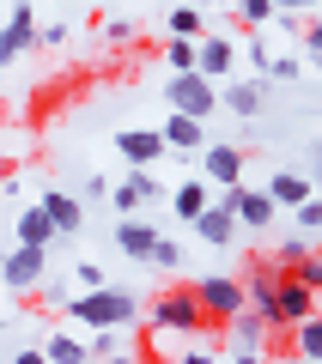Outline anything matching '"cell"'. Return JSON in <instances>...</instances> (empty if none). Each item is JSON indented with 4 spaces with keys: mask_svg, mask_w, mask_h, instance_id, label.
<instances>
[{
    "mask_svg": "<svg viewBox=\"0 0 322 364\" xmlns=\"http://www.w3.org/2000/svg\"><path fill=\"white\" fill-rule=\"evenodd\" d=\"M158 134H165L170 152H207V122H194V116H177V109H170Z\"/></svg>",
    "mask_w": 322,
    "mask_h": 364,
    "instance_id": "7c38bea8",
    "label": "cell"
},
{
    "mask_svg": "<svg viewBox=\"0 0 322 364\" xmlns=\"http://www.w3.org/2000/svg\"><path fill=\"white\" fill-rule=\"evenodd\" d=\"M201 176L213 182V188H232V182L244 176V152H237V146H225V140H207V152H201Z\"/></svg>",
    "mask_w": 322,
    "mask_h": 364,
    "instance_id": "9c48e42d",
    "label": "cell"
},
{
    "mask_svg": "<svg viewBox=\"0 0 322 364\" xmlns=\"http://www.w3.org/2000/svg\"><path fill=\"white\" fill-rule=\"evenodd\" d=\"M274 6H280V13H316L322 0H274Z\"/></svg>",
    "mask_w": 322,
    "mask_h": 364,
    "instance_id": "f35d334b",
    "label": "cell"
},
{
    "mask_svg": "<svg viewBox=\"0 0 322 364\" xmlns=\"http://www.w3.org/2000/svg\"><path fill=\"white\" fill-rule=\"evenodd\" d=\"M158 225H146V219H122L116 225V249L122 255H134V261H152V249H158Z\"/></svg>",
    "mask_w": 322,
    "mask_h": 364,
    "instance_id": "4fadbf2b",
    "label": "cell"
},
{
    "mask_svg": "<svg viewBox=\"0 0 322 364\" xmlns=\"http://www.w3.org/2000/svg\"><path fill=\"white\" fill-rule=\"evenodd\" d=\"M122 352V328H98L91 334V358H116Z\"/></svg>",
    "mask_w": 322,
    "mask_h": 364,
    "instance_id": "f1b7e54d",
    "label": "cell"
},
{
    "mask_svg": "<svg viewBox=\"0 0 322 364\" xmlns=\"http://www.w3.org/2000/svg\"><path fill=\"white\" fill-rule=\"evenodd\" d=\"M316 182H322V146H316Z\"/></svg>",
    "mask_w": 322,
    "mask_h": 364,
    "instance_id": "ee69618b",
    "label": "cell"
},
{
    "mask_svg": "<svg viewBox=\"0 0 322 364\" xmlns=\"http://www.w3.org/2000/svg\"><path fill=\"white\" fill-rule=\"evenodd\" d=\"M73 279H79V291H98V286H110L98 261H79V267H73Z\"/></svg>",
    "mask_w": 322,
    "mask_h": 364,
    "instance_id": "836d02e7",
    "label": "cell"
},
{
    "mask_svg": "<svg viewBox=\"0 0 322 364\" xmlns=\"http://www.w3.org/2000/svg\"><path fill=\"white\" fill-rule=\"evenodd\" d=\"M244 298H249V310H261V316L274 310V298H280V267H274V261H261V267L244 273Z\"/></svg>",
    "mask_w": 322,
    "mask_h": 364,
    "instance_id": "5bb4252c",
    "label": "cell"
},
{
    "mask_svg": "<svg viewBox=\"0 0 322 364\" xmlns=\"http://www.w3.org/2000/svg\"><path fill=\"white\" fill-rule=\"evenodd\" d=\"M274 13H280L274 0H237V18H244V25H268Z\"/></svg>",
    "mask_w": 322,
    "mask_h": 364,
    "instance_id": "83f0119b",
    "label": "cell"
},
{
    "mask_svg": "<svg viewBox=\"0 0 322 364\" xmlns=\"http://www.w3.org/2000/svg\"><path fill=\"white\" fill-rule=\"evenodd\" d=\"M43 267H49V261H43V249L19 243L13 255L0 261V279H6V286H13V291H37V286H43Z\"/></svg>",
    "mask_w": 322,
    "mask_h": 364,
    "instance_id": "ba28073f",
    "label": "cell"
},
{
    "mask_svg": "<svg viewBox=\"0 0 322 364\" xmlns=\"http://www.w3.org/2000/svg\"><path fill=\"white\" fill-rule=\"evenodd\" d=\"M316 73H322V55H316Z\"/></svg>",
    "mask_w": 322,
    "mask_h": 364,
    "instance_id": "7dc6e473",
    "label": "cell"
},
{
    "mask_svg": "<svg viewBox=\"0 0 322 364\" xmlns=\"http://www.w3.org/2000/svg\"><path fill=\"white\" fill-rule=\"evenodd\" d=\"M67 316H73V328H128L134 316H140V298H134L128 286H98V291H73Z\"/></svg>",
    "mask_w": 322,
    "mask_h": 364,
    "instance_id": "6da1fadb",
    "label": "cell"
},
{
    "mask_svg": "<svg viewBox=\"0 0 322 364\" xmlns=\"http://www.w3.org/2000/svg\"><path fill=\"white\" fill-rule=\"evenodd\" d=\"M232 364H268V352H237Z\"/></svg>",
    "mask_w": 322,
    "mask_h": 364,
    "instance_id": "60d3db41",
    "label": "cell"
},
{
    "mask_svg": "<svg viewBox=\"0 0 322 364\" xmlns=\"http://www.w3.org/2000/svg\"><path fill=\"white\" fill-rule=\"evenodd\" d=\"M280 364H310V358H298V352H292V358H280Z\"/></svg>",
    "mask_w": 322,
    "mask_h": 364,
    "instance_id": "f6af8a7d",
    "label": "cell"
},
{
    "mask_svg": "<svg viewBox=\"0 0 322 364\" xmlns=\"http://www.w3.org/2000/svg\"><path fill=\"white\" fill-rule=\"evenodd\" d=\"M152 195H158L152 170H128V182H116V188H110V200H116L122 219H134V207H140V200H152Z\"/></svg>",
    "mask_w": 322,
    "mask_h": 364,
    "instance_id": "ac0fdd59",
    "label": "cell"
},
{
    "mask_svg": "<svg viewBox=\"0 0 322 364\" xmlns=\"http://www.w3.org/2000/svg\"><path fill=\"white\" fill-rule=\"evenodd\" d=\"M79 188H85V200H110V188H116V182H110V176H85Z\"/></svg>",
    "mask_w": 322,
    "mask_h": 364,
    "instance_id": "d590c367",
    "label": "cell"
},
{
    "mask_svg": "<svg viewBox=\"0 0 322 364\" xmlns=\"http://www.w3.org/2000/svg\"><path fill=\"white\" fill-rule=\"evenodd\" d=\"M152 267H165V273H177V267H182V249L170 243V237H158V249H152Z\"/></svg>",
    "mask_w": 322,
    "mask_h": 364,
    "instance_id": "4dcf8cb0",
    "label": "cell"
},
{
    "mask_svg": "<svg viewBox=\"0 0 322 364\" xmlns=\"http://www.w3.org/2000/svg\"><path fill=\"white\" fill-rule=\"evenodd\" d=\"M225 328H232L237 352H261V346H268V316H261V310H237Z\"/></svg>",
    "mask_w": 322,
    "mask_h": 364,
    "instance_id": "7402d4cb",
    "label": "cell"
},
{
    "mask_svg": "<svg viewBox=\"0 0 322 364\" xmlns=\"http://www.w3.org/2000/svg\"><path fill=\"white\" fill-rule=\"evenodd\" d=\"M170 207H177V219H201L207 207H213V182L207 176H189V182H177V188H170Z\"/></svg>",
    "mask_w": 322,
    "mask_h": 364,
    "instance_id": "9a60e30c",
    "label": "cell"
},
{
    "mask_svg": "<svg viewBox=\"0 0 322 364\" xmlns=\"http://www.w3.org/2000/svg\"><path fill=\"white\" fill-rule=\"evenodd\" d=\"M310 249H316V243H304V237H286V243H274V267H280V273H286V267H298Z\"/></svg>",
    "mask_w": 322,
    "mask_h": 364,
    "instance_id": "484cf974",
    "label": "cell"
},
{
    "mask_svg": "<svg viewBox=\"0 0 322 364\" xmlns=\"http://www.w3.org/2000/svg\"><path fill=\"white\" fill-rule=\"evenodd\" d=\"M146 316H152L158 334H201V328H213V322H207V310H201V298H194V286H170V291H158Z\"/></svg>",
    "mask_w": 322,
    "mask_h": 364,
    "instance_id": "7a4b0ae2",
    "label": "cell"
},
{
    "mask_svg": "<svg viewBox=\"0 0 322 364\" xmlns=\"http://www.w3.org/2000/svg\"><path fill=\"white\" fill-rule=\"evenodd\" d=\"M316 261H322V243H316Z\"/></svg>",
    "mask_w": 322,
    "mask_h": 364,
    "instance_id": "c3c4849f",
    "label": "cell"
},
{
    "mask_svg": "<svg viewBox=\"0 0 322 364\" xmlns=\"http://www.w3.org/2000/svg\"><path fill=\"white\" fill-rule=\"evenodd\" d=\"M177 364H207V352H182V358Z\"/></svg>",
    "mask_w": 322,
    "mask_h": 364,
    "instance_id": "b9f144b4",
    "label": "cell"
},
{
    "mask_svg": "<svg viewBox=\"0 0 322 364\" xmlns=\"http://www.w3.org/2000/svg\"><path fill=\"white\" fill-rule=\"evenodd\" d=\"M304 316H322V298L310 286H298L292 273H280V298H274V310H268V328H298Z\"/></svg>",
    "mask_w": 322,
    "mask_h": 364,
    "instance_id": "5b68a950",
    "label": "cell"
},
{
    "mask_svg": "<svg viewBox=\"0 0 322 364\" xmlns=\"http://www.w3.org/2000/svg\"><path fill=\"white\" fill-rule=\"evenodd\" d=\"M103 364H140V358H134V352H116V358H103Z\"/></svg>",
    "mask_w": 322,
    "mask_h": 364,
    "instance_id": "7bdbcfd3",
    "label": "cell"
},
{
    "mask_svg": "<svg viewBox=\"0 0 322 364\" xmlns=\"http://www.w3.org/2000/svg\"><path fill=\"white\" fill-rule=\"evenodd\" d=\"M13 364H49V352H43V346H25V352H19Z\"/></svg>",
    "mask_w": 322,
    "mask_h": 364,
    "instance_id": "ab89813d",
    "label": "cell"
},
{
    "mask_svg": "<svg viewBox=\"0 0 322 364\" xmlns=\"http://www.w3.org/2000/svg\"><path fill=\"white\" fill-rule=\"evenodd\" d=\"M165 97H170V109H177V116H194V122H207L213 109H219V85H213L201 67H194V73H170Z\"/></svg>",
    "mask_w": 322,
    "mask_h": 364,
    "instance_id": "3957f363",
    "label": "cell"
},
{
    "mask_svg": "<svg viewBox=\"0 0 322 364\" xmlns=\"http://www.w3.org/2000/svg\"><path fill=\"white\" fill-rule=\"evenodd\" d=\"M298 43H304V55L316 61L322 55V18H304V25H298Z\"/></svg>",
    "mask_w": 322,
    "mask_h": 364,
    "instance_id": "d6a6232c",
    "label": "cell"
},
{
    "mask_svg": "<svg viewBox=\"0 0 322 364\" xmlns=\"http://www.w3.org/2000/svg\"><path fill=\"white\" fill-rule=\"evenodd\" d=\"M13 231H19V243H31V249H49L55 237H61V231H55V219H49V207H43V200H37V207H25V213H19V225H13Z\"/></svg>",
    "mask_w": 322,
    "mask_h": 364,
    "instance_id": "d6986e66",
    "label": "cell"
},
{
    "mask_svg": "<svg viewBox=\"0 0 322 364\" xmlns=\"http://www.w3.org/2000/svg\"><path fill=\"white\" fill-rule=\"evenodd\" d=\"M219 195L237 207V225H244V231H274V195H268V188L232 182V188H219Z\"/></svg>",
    "mask_w": 322,
    "mask_h": 364,
    "instance_id": "8992f818",
    "label": "cell"
},
{
    "mask_svg": "<svg viewBox=\"0 0 322 364\" xmlns=\"http://www.w3.org/2000/svg\"><path fill=\"white\" fill-rule=\"evenodd\" d=\"M31 43H43L37 18H31V6H13V18H6V31H0V61H19Z\"/></svg>",
    "mask_w": 322,
    "mask_h": 364,
    "instance_id": "30bf717a",
    "label": "cell"
},
{
    "mask_svg": "<svg viewBox=\"0 0 322 364\" xmlns=\"http://www.w3.org/2000/svg\"><path fill=\"white\" fill-rule=\"evenodd\" d=\"M194 231H201V243H213V249H225V243H232V237H237V207H232V200H213V207H207L201 213V219H194Z\"/></svg>",
    "mask_w": 322,
    "mask_h": 364,
    "instance_id": "8fae6325",
    "label": "cell"
},
{
    "mask_svg": "<svg viewBox=\"0 0 322 364\" xmlns=\"http://www.w3.org/2000/svg\"><path fill=\"white\" fill-rule=\"evenodd\" d=\"M165 61H170V73H194V61H201V37H170L165 43Z\"/></svg>",
    "mask_w": 322,
    "mask_h": 364,
    "instance_id": "d4e9b609",
    "label": "cell"
},
{
    "mask_svg": "<svg viewBox=\"0 0 322 364\" xmlns=\"http://www.w3.org/2000/svg\"><path fill=\"white\" fill-rule=\"evenodd\" d=\"M43 207H49L55 231H85V207H79L73 195H61V188H49V195H43Z\"/></svg>",
    "mask_w": 322,
    "mask_h": 364,
    "instance_id": "603a6c76",
    "label": "cell"
},
{
    "mask_svg": "<svg viewBox=\"0 0 322 364\" xmlns=\"http://www.w3.org/2000/svg\"><path fill=\"white\" fill-rule=\"evenodd\" d=\"M261 97H268L261 79H225L219 85V104L232 109V116H261Z\"/></svg>",
    "mask_w": 322,
    "mask_h": 364,
    "instance_id": "e0dca14e",
    "label": "cell"
},
{
    "mask_svg": "<svg viewBox=\"0 0 322 364\" xmlns=\"http://www.w3.org/2000/svg\"><path fill=\"white\" fill-rule=\"evenodd\" d=\"M286 273H292L298 286H310V291H316V298H322V261H316V249H310V255L298 261V267H286Z\"/></svg>",
    "mask_w": 322,
    "mask_h": 364,
    "instance_id": "4316f807",
    "label": "cell"
},
{
    "mask_svg": "<svg viewBox=\"0 0 322 364\" xmlns=\"http://www.w3.org/2000/svg\"><path fill=\"white\" fill-rule=\"evenodd\" d=\"M194 298H201V310H207V322H213V328H225L237 310H249L244 279H225V273H207V279H194Z\"/></svg>",
    "mask_w": 322,
    "mask_h": 364,
    "instance_id": "277c9868",
    "label": "cell"
},
{
    "mask_svg": "<svg viewBox=\"0 0 322 364\" xmlns=\"http://www.w3.org/2000/svg\"><path fill=\"white\" fill-rule=\"evenodd\" d=\"M103 37H110V43H128L134 25H128V18H110V25H103Z\"/></svg>",
    "mask_w": 322,
    "mask_h": 364,
    "instance_id": "8d00e7d4",
    "label": "cell"
},
{
    "mask_svg": "<svg viewBox=\"0 0 322 364\" xmlns=\"http://www.w3.org/2000/svg\"><path fill=\"white\" fill-rule=\"evenodd\" d=\"M292 352L310 364H322V316H304V322L292 328Z\"/></svg>",
    "mask_w": 322,
    "mask_h": 364,
    "instance_id": "cb8c5ba5",
    "label": "cell"
},
{
    "mask_svg": "<svg viewBox=\"0 0 322 364\" xmlns=\"http://www.w3.org/2000/svg\"><path fill=\"white\" fill-rule=\"evenodd\" d=\"M116 152L128 158V170H152L170 146H165V134H158V128H122L116 134Z\"/></svg>",
    "mask_w": 322,
    "mask_h": 364,
    "instance_id": "52a82bcc",
    "label": "cell"
},
{
    "mask_svg": "<svg viewBox=\"0 0 322 364\" xmlns=\"http://www.w3.org/2000/svg\"><path fill=\"white\" fill-rule=\"evenodd\" d=\"M232 61H237V49H232V37H201V73L219 85V79H232Z\"/></svg>",
    "mask_w": 322,
    "mask_h": 364,
    "instance_id": "44dd1931",
    "label": "cell"
},
{
    "mask_svg": "<svg viewBox=\"0 0 322 364\" xmlns=\"http://www.w3.org/2000/svg\"><path fill=\"white\" fill-rule=\"evenodd\" d=\"M43 352H49V364H91V340H79L73 328H49Z\"/></svg>",
    "mask_w": 322,
    "mask_h": 364,
    "instance_id": "2e32d148",
    "label": "cell"
},
{
    "mask_svg": "<svg viewBox=\"0 0 322 364\" xmlns=\"http://www.w3.org/2000/svg\"><path fill=\"white\" fill-rule=\"evenodd\" d=\"M0 188H6V164H0Z\"/></svg>",
    "mask_w": 322,
    "mask_h": 364,
    "instance_id": "bcb514c9",
    "label": "cell"
},
{
    "mask_svg": "<svg viewBox=\"0 0 322 364\" xmlns=\"http://www.w3.org/2000/svg\"><path fill=\"white\" fill-rule=\"evenodd\" d=\"M268 73H274V79H292V73H298V61H292V55H274Z\"/></svg>",
    "mask_w": 322,
    "mask_h": 364,
    "instance_id": "74e56055",
    "label": "cell"
},
{
    "mask_svg": "<svg viewBox=\"0 0 322 364\" xmlns=\"http://www.w3.org/2000/svg\"><path fill=\"white\" fill-rule=\"evenodd\" d=\"M298 213V231H322V195H310L304 207H292Z\"/></svg>",
    "mask_w": 322,
    "mask_h": 364,
    "instance_id": "1f68e13d",
    "label": "cell"
},
{
    "mask_svg": "<svg viewBox=\"0 0 322 364\" xmlns=\"http://www.w3.org/2000/svg\"><path fill=\"white\" fill-rule=\"evenodd\" d=\"M43 304H49V310H67V304H73V291H67V286H55V279H43Z\"/></svg>",
    "mask_w": 322,
    "mask_h": 364,
    "instance_id": "e575fe53",
    "label": "cell"
},
{
    "mask_svg": "<svg viewBox=\"0 0 322 364\" xmlns=\"http://www.w3.org/2000/svg\"><path fill=\"white\" fill-rule=\"evenodd\" d=\"M170 37H201V13L194 6H177L170 13Z\"/></svg>",
    "mask_w": 322,
    "mask_h": 364,
    "instance_id": "f546056e",
    "label": "cell"
},
{
    "mask_svg": "<svg viewBox=\"0 0 322 364\" xmlns=\"http://www.w3.org/2000/svg\"><path fill=\"white\" fill-rule=\"evenodd\" d=\"M268 195H274V207H304V200L316 195V182L298 176V170H274V176H268Z\"/></svg>",
    "mask_w": 322,
    "mask_h": 364,
    "instance_id": "ffe728a7",
    "label": "cell"
}]
</instances>
